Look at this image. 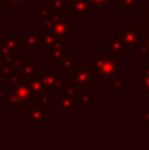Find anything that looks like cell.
<instances>
[{"instance_id":"1","label":"cell","mask_w":149,"mask_h":150,"mask_svg":"<svg viewBox=\"0 0 149 150\" xmlns=\"http://www.w3.org/2000/svg\"><path fill=\"white\" fill-rule=\"evenodd\" d=\"M89 66L96 78L107 79L110 76L120 74V57L119 55H100L90 54Z\"/></svg>"},{"instance_id":"2","label":"cell","mask_w":149,"mask_h":150,"mask_svg":"<svg viewBox=\"0 0 149 150\" xmlns=\"http://www.w3.org/2000/svg\"><path fill=\"white\" fill-rule=\"evenodd\" d=\"M48 105L37 99L23 108V119L31 127H46L48 125Z\"/></svg>"},{"instance_id":"3","label":"cell","mask_w":149,"mask_h":150,"mask_svg":"<svg viewBox=\"0 0 149 150\" xmlns=\"http://www.w3.org/2000/svg\"><path fill=\"white\" fill-rule=\"evenodd\" d=\"M119 36L128 49H137V46L145 36V30L139 29L135 24H120L119 25Z\"/></svg>"},{"instance_id":"4","label":"cell","mask_w":149,"mask_h":150,"mask_svg":"<svg viewBox=\"0 0 149 150\" xmlns=\"http://www.w3.org/2000/svg\"><path fill=\"white\" fill-rule=\"evenodd\" d=\"M98 78L92 73L90 66H74L71 70V84L75 87H91L96 83Z\"/></svg>"},{"instance_id":"5","label":"cell","mask_w":149,"mask_h":150,"mask_svg":"<svg viewBox=\"0 0 149 150\" xmlns=\"http://www.w3.org/2000/svg\"><path fill=\"white\" fill-rule=\"evenodd\" d=\"M20 49H42V30H31L25 29L21 36L17 37Z\"/></svg>"},{"instance_id":"6","label":"cell","mask_w":149,"mask_h":150,"mask_svg":"<svg viewBox=\"0 0 149 150\" xmlns=\"http://www.w3.org/2000/svg\"><path fill=\"white\" fill-rule=\"evenodd\" d=\"M71 20L73 17H62L55 21L52 30L55 33L58 41L63 44H70L73 41V32H71Z\"/></svg>"},{"instance_id":"7","label":"cell","mask_w":149,"mask_h":150,"mask_svg":"<svg viewBox=\"0 0 149 150\" xmlns=\"http://www.w3.org/2000/svg\"><path fill=\"white\" fill-rule=\"evenodd\" d=\"M41 78L49 91H60L66 86L63 78L60 75V71L54 70V66H49L46 71H42Z\"/></svg>"},{"instance_id":"8","label":"cell","mask_w":149,"mask_h":150,"mask_svg":"<svg viewBox=\"0 0 149 150\" xmlns=\"http://www.w3.org/2000/svg\"><path fill=\"white\" fill-rule=\"evenodd\" d=\"M13 92L17 96L18 104H20V109H23L26 104H31L33 101L37 100V95L29 88V86L26 84V82H23L17 86H13Z\"/></svg>"},{"instance_id":"9","label":"cell","mask_w":149,"mask_h":150,"mask_svg":"<svg viewBox=\"0 0 149 150\" xmlns=\"http://www.w3.org/2000/svg\"><path fill=\"white\" fill-rule=\"evenodd\" d=\"M17 37L13 36H0V58H5L18 53Z\"/></svg>"},{"instance_id":"10","label":"cell","mask_w":149,"mask_h":150,"mask_svg":"<svg viewBox=\"0 0 149 150\" xmlns=\"http://www.w3.org/2000/svg\"><path fill=\"white\" fill-rule=\"evenodd\" d=\"M95 101H96V98L94 95H91L89 86H86V87H77L75 103L79 109H87Z\"/></svg>"},{"instance_id":"11","label":"cell","mask_w":149,"mask_h":150,"mask_svg":"<svg viewBox=\"0 0 149 150\" xmlns=\"http://www.w3.org/2000/svg\"><path fill=\"white\" fill-rule=\"evenodd\" d=\"M107 54L110 55H124L128 47L120 38V36H107Z\"/></svg>"},{"instance_id":"12","label":"cell","mask_w":149,"mask_h":150,"mask_svg":"<svg viewBox=\"0 0 149 150\" xmlns=\"http://www.w3.org/2000/svg\"><path fill=\"white\" fill-rule=\"evenodd\" d=\"M89 1L90 0H73V3H71V17L89 18L91 15Z\"/></svg>"},{"instance_id":"13","label":"cell","mask_w":149,"mask_h":150,"mask_svg":"<svg viewBox=\"0 0 149 150\" xmlns=\"http://www.w3.org/2000/svg\"><path fill=\"white\" fill-rule=\"evenodd\" d=\"M25 82H26V84L29 86V88L37 95V98L44 95V93H46V92H49V90L46 88V86H45L44 80H42V78H41V74L25 78Z\"/></svg>"},{"instance_id":"14","label":"cell","mask_w":149,"mask_h":150,"mask_svg":"<svg viewBox=\"0 0 149 150\" xmlns=\"http://www.w3.org/2000/svg\"><path fill=\"white\" fill-rule=\"evenodd\" d=\"M79 111L75 103V99L70 98H60L58 103V113L60 115H77Z\"/></svg>"},{"instance_id":"15","label":"cell","mask_w":149,"mask_h":150,"mask_svg":"<svg viewBox=\"0 0 149 150\" xmlns=\"http://www.w3.org/2000/svg\"><path fill=\"white\" fill-rule=\"evenodd\" d=\"M48 52H46V58L48 61H52L53 65H57L58 61L66 54V50H65V44L63 42H58V44L53 45V46L48 47Z\"/></svg>"},{"instance_id":"16","label":"cell","mask_w":149,"mask_h":150,"mask_svg":"<svg viewBox=\"0 0 149 150\" xmlns=\"http://www.w3.org/2000/svg\"><path fill=\"white\" fill-rule=\"evenodd\" d=\"M20 73L24 78H29L33 75H40L42 73V69L37 66L34 59H25L20 67Z\"/></svg>"},{"instance_id":"17","label":"cell","mask_w":149,"mask_h":150,"mask_svg":"<svg viewBox=\"0 0 149 150\" xmlns=\"http://www.w3.org/2000/svg\"><path fill=\"white\" fill-rule=\"evenodd\" d=\"M137 90L141 91L145 98H149V66L137 73Z\"/></svg>"},{"instance_id":"18","label":"cell","mask_w":149,"mask_h":150,"mask_svg":"<svg viewBox=\"0 0 149 150\" xmlns=\"http://www.w3.org/2000/svg\"><path fill=\"white\" fill-rule=\"evenodd\" d=\"M77 65H78V61H77L73 55L65 54L60 61H58V63L55 65V67L58 69L60 73H66V71H71L74 66H77Z\"/></svg>"},{"instance_id":"19","label":"cell","mask_w":149,"mask_h":150,"mask_svg":"<svg viewBox=\"0 0 149 150\" xmlns=\"http://www.w3.org/2000/svg\"><path fill=\"white\" fill-rule=\"evenodd\" d=\"M24 61H25V58H24V55L20 54V53L8 55V57H5V58H0V62L8 65L12 70H20V67H21Z\"/></svg>"},{"instance_id":"20","label":"cell","mask_w":149,"mask_h":150,"mask_svg":"<svg viewBox=\"0 0 149 150\" xmlns=\"http://www.w3.org/2000/svg\"><path fill=\"white\" fill-rule=\"evenodd\" d=\"M107 88L108 91H124L126 88V82L120 76V74L114 75V76L107 78Z\"/></svg>"},{"instance_id":"21","label":"cell","mask_w":149,"mask_h":150,"mask_svg":"<svg viewBox=\"0 0 149 150\" xmlns=\"http://www.w3.org/2000/svg\"><path fill=\"white\" fill-rule=\"evenodd\" d=\"M53 16H63L60 13L52 11L48 5H36L34 7V18L37 20H45L48 17H53Z\"/></svg>"},{"instance_id":"22","label":"cell","mask_w":149,"mask_h":150,"mask_svg":"<svg viewBox=\"0 0 149 150\" xmlns=\"http://www.w3.org/2000/svg\"><path fill=\"white\" fill-rule=\"evenodd\" d=\"M4 80L8 86H12L13 87V86H17V84H20V83L25 82V78L21 75L20 70H12L7 76L4 78Z\"/></svg>"},{"instance_id":"23","label":"cell","mask_w":149,"mask_h":150,"mask_svg":"<svg viewBox=\"0 0 149 150\" xmlns=\"http://www.w3.org/2000/svg\"><path fill=\"white\" fill-rule=\"evenodd\" d=\"M46 5L54 12L66 16V0H48Z\"/></svg>"},{"instance_id":"24","label":"cell","mask_w":149,"mask_h":150,"mask_svg":"<svg viewBox=\"0 0 149 150\" xmlns=\"http://www.w3.org/2000/svg\"><path fill=\"white\" fill-rule=\"evenodd\" d=\"M42 42H44V47H50L53 45L58 44V38L55 36V33L53 30H44L42 29Z\"/></svg>"},{"instance_id":"25","label":"cell","mask_w":149,"mask_h":150,"mask_svg":"<svg viewBox=\"0 0 149 150\" xmlns=\"http://www.w3.org/2000/svg\"><path fill=\"white\" fill-rule=\"evenodd\" d=\"M75 92H77V87L75 86H65L63 88H61L58 91V98H70V99H75Z\"/></svg>"},{"instance_id":"26","label":"cell","mask_w":149,"mask_h":150,"mask_svg":"<svg viewBox=\"0 0 149 150\" xmlns=\"http://www.w3.org/2000/svg\"><path fill=\"white\" fill-rule=\"evenodd\" d=\"M137 120L143 121L144 127H149V108H139L137 109Z\"/></svg>"},{"instance_id":"27","label":"cell","mask_w":149,"mask_h":150,"mask_svg":"<svg viewBox=\"0 0 149 150\" xmlns=\"http://www.w3.org/2000/svg\"><path fill=\"white\" fill-rule=\"evenodd\" d=\"M136 4H137V0H119V5L123 7L127 13L132 12V9L135 8Z\"/></svg>"},{"instance_id":"28","label":"cell","mask_w":149,"mask_h":150,"mask_svg":"<svg viewBox=\"0 0 149 150\" xmlns=\"http://www.w3.org/2000/svg\"><path fill=\"white\" fill-rule=\"evenodd\" d=\"M38 100H41L42 103H45L48 105V108H53L54 107V98H53L52 95H49V92H46V93H44V95H41V96H38Z\"/></svg>"},{"instance_id":"29","label":"cell","mask_w":149,"mask_h":150,"mask_svg":"<svg viewBox=\"0 0 149 150\" xmlns=\"http://www.w3.org/2000/svg\"><path fill=\"white\" fill-rule=\"evenodd\" d=\"M0 1H3L7 7H16V5H23L28 0H0Z\"/></svg>"},{"instance_id":"30","label":"cell","mask_w":149,"mask_h":150,"mask_svg":"<svg viewBox=\"0 0 149 150\" xmlns=\"http://www.w3.org/2000/svg\"><path fill=\"white\" fill-rule=\"evenodd\" d=\"M143 29L149 32V12H144L143 15Z\"/></svg>"},{"instance_id":"31","label":"cell","mask_w":149,"mask_h":150,"mask_svg":"<svg viewBox=\"0 0 149 150\" xmlns=\"http://www.w3.org/2000/svg\"><path fill=\"white\" fill-rule=\"evenodd\" d=\"M92 1L98 3V4L103 5V7H112L114 5V0H92Z\"/></svg>"},{"instance_id":"32","label":"cell","mask_w":149,"mask_h":150,"mask_svg":"<svg viewBox=\"0 0 149 150\" xmlns=\"http://www.w3.org/2000/svg\"><path fill=\"white\" fill-rule=\"evenodd\" d=\"M0 103H5V91L0 88Z\"/></svg>"},{"instance_id":"33","label":"cell","mask_w":149,"mask_h":150,"mask_svg":"<svg viewBox=\"0 0 149 150\" xmlns=\"http://www.w3.org/2000/svg\"><path fill=\"white\" fill-rule=\"evenodd\" d=\"M145 42H147L148 49H149V32H147V30H145Z\"/></svg>"},{"instance_id":"34","label":"cell","mask_w":149,"mask_h":150,"mask_svg":"<svg viewBox=\"0 0 149 150\" xmlns=\"http://www.w3.org/2000/svg\"><path fill=\"white\" fill-rule=\"evenodd\" d=\"M148 58H149V55H148Z\"/></svg>"}]
</instances>
